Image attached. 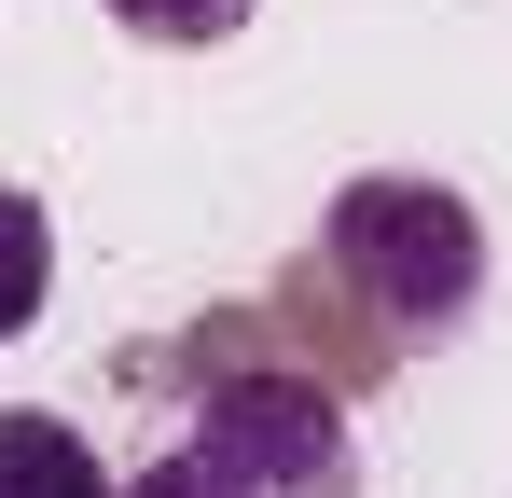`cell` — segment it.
<instances>
[{"mask_svg": "<svg viewBox=\"0 0 512 498\" xmlns=\"http://www.w3.org/2000/svg\"><path fill=\"white\" fill-rule=\"evenodd\" d=\"M125 498H360V457H346L333 388H305V374H222L208 415Z\"/></svg>", "mask_w": 512, "mask_h": 498, "instance_id": "6da1fadb", "label": "cell"}, {"mask_svg": "<svg viewBox=\"0 0 512 498\" xmlns=\"http://www.w3.org/2000/svg\"><path fill=\"white\" fill-rule=\"evenodd\" d=\"M42 291H56V222H42V194H0V346L42 319Z\"/></svg>", "mask_w": 512, "mask_h": 498, "instance_id": "277c9868", "label": "cell"}, {"mask_svg": "<svg viewBox=\"0 0 512 498\" xmlns=\"http://www.w3.org/2000/svg\"><path fill=\"white\" fill-rule=\"evenodd\" d=\"M0 498H111V471H97V443L70 415L0 402Z\"/></svg>", "mask_w": 512, "mask_h": 498, "instance_id": "3957f363", "label": "cell"}, {"mask_svg": "<svg viewBox=\"0 0 512 498\" xmlns=\"http://www.w3.org/2000/svg\"><path fill=\"white\" fill-rule=\"evenodd\" d=\"M139 42H236L250 28V0H111Z\"/></svg>", "mask_w": 512, "mask_h": 498, "instance_id": "5b68a950", "label": "cell"}, {"mask_svg": "<svg viewBox=\"0 0 512 498\" xmlns=\"http://www.w3.org/2000/svg\"><path fill=\"white\" fill-rule=\"evenodd\" d=\"M333 277L388 332H457L485 305V222L443 180H346L333 194Z\"/></svg>", "mask_w": 512, "mask_h": 498, "instance_id": "7a4b0ae2", "label": "cell"}]
</instances>
